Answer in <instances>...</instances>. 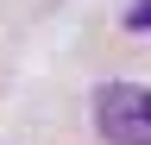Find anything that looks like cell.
<instances>
[{
	"label": "cell",
	"mask_w": 151,
	"mask_h": 145,
	"mask_svg": "<svg viewBox=\"0 0 151 145\" xmlns=\"http://www.w3.org/2000/svg\"><path fill=\"white\" fill-rule=\"evenodd\" d=\"M126 32H151V0H132L126 6Z\"/></svg>",
	"instance_id": "cell-2"
},
{
	"label": "cell",
	"mask_w": 151,
	"mask_h": 145,
	"mask_svg": "<svg viewBox=\"0 0 151 145\" xmlns=\"http://www.w3.org/2000/svg\"><path fill=\"white\" fill-rule=\"evenodd\" d=\"M94 126L107 145H151V88H139V82L94 88Z\"/></svg>",
	"instance_id": "cell-1"
}]
</instances>
